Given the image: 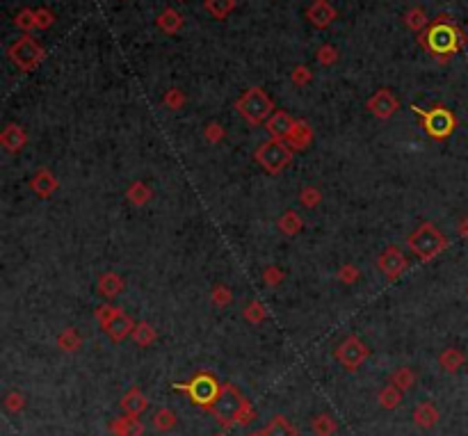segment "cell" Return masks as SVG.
<instances>
[{"label": "cell", "mask_w": 468, "mask_h": 436, "mask_svg": "<svg viewBox=\"0 0 468 436\" xmlns=\"http://www.w3.org/2000/svg\"><path fill=\"white\" fill-rule=\"evenodd\" d=\"M406 244H409V249L420 261H432V258H436L448 247V240L432 221H423V224L406 238Z\"/></svg>", "instance_id": "3"}, {"label": "cell", "mask_w": 468, "mask_h": 436, "mask_svg": "<svg viewBox=\"0 0 468 436\" xmlns=\"http://www.w3.org/2000/svg\"><path fill=\"white\" fill-rule=\"evenodd\" d=\"M406 26H409L411 30H420L425 26V12L418 10V7L409 10V14H406Z\"/></svg>", "instance_id": "42"}, {"label": "cell", "mask_w": 468, "mask_h": 436, "mask_svg": "<svg viewBox=\"0 0 468 436\" xmlns=\"http://www.w3.org/2000/svg\"><path fill=\"white\" fill-rule=\"evenodd\" d=\"M439 409L434 407L432 402H420L416 409H413V423H416V427H420V430H432V427L439 423Z\"/></svg>", "instance_id": "20"}, {"label": "cell", "mask_w": 468, "mask_h": 436, "mask_svg": "<svg viewBox=\"0 0 468 436\" xmlns=\"http://www.w3.org/2000/svg\"><path fill=\"white\" fill-rule=\"evenodd\" d=\"M256 163L263 167L267 174H281L286 167L293 163V149L283 140H267L263 142L254 153Z\"/></svg>", "instance_id": "5"}, {"label": "cell", "mask_w": 468, "mask_h": 436, "mask_svg": "<svg viewBox=\"0 0 468 436\" xmlns=\"http://www.w3.org/2000/svg\"><path fill=\"white\" fill-rule=\"evenodd\" d=\"M140 416H121L114 418L110 423V432L114 436H142L144 434V425L137 420Z\"/></svg>", "instance_id": "18"}, {"label": "cell", "mask_w": 468, "mask_h": 436, "mask_svg": "<svg viewBox=\"0 0 468 436\" xmlns=\"http://www.w3.org/2000/svg\"><path fill=\"white\" fill-rule=\"evenodd\" d=\"M295 124H297V119L290 117L288 112L277 110L270 119L265 121V131H267V135L272 137V140H283V142H286L288 135L293 133Z\"/></svg>", "instance_id": "13"}, {"label": "cell", "mask_w": 468, "mask_h": 436, "mask_svg": "<svg viewBox=\"0 0 468 436\" xmlns=\"http://www.w3.org/2000/svg\"><path fill=\"white\" fill-rule=\"evenodd\" d=\"M210 302H213V306L215 309H226L228 304L233 302V293H231V288L228 286H215L213 288V295H210Z\"/></svg>", "instance_id": "36"}, {"label": "cell", "mask_w": 468, "mask_h": 436, "mask_svg": "<svg viewBox=\"0 0 468 436\" xmlns=\"http://www.w3.org/2000/svg\"><path fill=\"white\" fill-rule=\"evenodd\" d=\"M3 404L10 414H19V411H23V407H26V397H23V393H19V391H12V393L5 395Z\"/></svg>", "instance_id": "37"}, {"label": "cell", "mask_w": 468, "mask_h": 436, "mask_svg": "<svg viewBox=\"0 0 468 436\" xmlns=\"http://www.w3.org/2000/svg\"><path fill=\"white\" fill-rule=\"evenodd\" d=\"M224 128H222L217 121H208L206 124V128H204V137H206V142H210V144H219L222 140H224Z\"/></svg>", "instance_id": "38"}, {"label": "cell", "mask_w": 468, "mask_h": 436, "mask_svg": "<svg viewBox=\"0 0 468 436\" xmlns=\"http://www.w3.org/2000/svg\"><path fill=\"white\" fill-rule=\"evenodd\" d=\"M263 436H297V427L290 425L288 418L283 416H274L270 423L263 427Z\"/></svg>", "instance_id": "24"}, {"label": "cell", "mask_w": 468, "mask_h": 436, "mask_svg": "<svg viewBox=\"0 0 468 436\" xmlns=\"http://www.w3.org/2000/svg\"><path fill=\"white\" fill-rule=\"evenodd\" d=\"M377 267L381 274H386L388 279H397L400 274L409 267V261H406L404 251L400 247H395V244H390L379 254L377 258Z\"/></svg>", "instance_id": "10"}, {"label": "cell", "mask_w": 468, "mask_h": 436, "mask_svg": "<svg viewBox=\"0 0 468 436\" xmlns=\"http://www.w3.org/2000/svg\"><path fill=\"white\" fill-rule=\"evenodd\" d=\"M320 201H322L320 188H316V185H306V188H302V192H299V203H302L304 208H318Z\"/></svg>", "instance_id": "35"}, {"label": "cell", "mask_w": 468, "mask_h": 436, "mask_svg": "<svg viewBox=\"0 0 468 436\" xmlns=\"http://www.w3.org/2000/svg\"><path fill=\"white\" fill-rule=\"evenodd\" d=\"M251 436H263V434H260V432H258V434H251Z\"/></svg>", "instance_id": "50"}, {"label": "cell", "mask_w": 468, "mask_h": 436, "mask_svg": "<svg viewBox=\"0 0 468 436\" xmlns=\"http://www.w3.org/2000/svg\"><path fill=\"white\" fill-rule=\"evenodd\" d=\"M215 436H226V434H224V432H217V434H215Z\"/></svg>", "instance_id": "49"}, {"label": "cell", "mask_w": 468, "mask_h": 436, "mask_svg": "<svg viewBox=\"0 0 468 436\" xmlns=\"http://www.w3.org/2000/svg\"><path fill=\"white\" fill-rule=\"evenodd\" d=\"M158 26H160V30H165V33L174 35V33H179V30H181V26H183V19H181V14H179V12H174V10H165L163 14H160Z\"/></svg>", "instance_id": "32"}, {"label": "cell", "mask_w": 468, "mask_h": 436, "mask_svg": "<svg viewBox=\"0 0 468 436\" xmlns=\"http://www.w3.org/2000/svg\"><path fill=\"white\" fill-rule=\"evenodd\" d=\"M293 82H295V85H309V82H311L309 69H306V66H297L295 71H293Z\"/></svg>", "instance_id": "46"}, {"label": "cell", "mask_w": 468, "mask_h": 436, "mask_svg": "<svg viewBox=\"0 0 468 436\" xmlns=\"http://www.w3.org/2000/svg\"><path fill=\"white\" fill-rule=\"evenodd\" d=\"M14 23H17V26H19V28H23V30H33V28H37V12L23 10Z\"/></svg>", "instance_id": "43"}, {"label": "cell", "mask_w": 468, "mask_h": 436, "mask_svg": "<svg viewBox=\"0 0 468 436\" xmlns=\"http://www.w3.org/2000/svg\"><path fill=\"white\" fill-rule=\"evenodd\" d=\"M30 188H33V192L37 197L48 199L57 192V179L48 170H39L33 179H30Z\"/></svg>", "instance_id": "15"}, {"label": "cell", "mask_w": 468, "mask_h": 436, "mask_svg": "<svg viewBox=\"0 0 468 436\" xmlns=\"http://www.w3.org/2000/svg\"><path fill=\"white\" fill-rule=\"evenodd\" d=\"M277 226L283 235H288V238H295L304 231V219L297 215L295 210H286L283 215L277 219Z\"/></svg>", "instance_id": "23"}, {"label": "cell", "mask_w": 468, "mask_h": 436, "mask_svg": "<svg viewBox=\"0 0 468 436\" xmlns=\"http://www.w3.org/2000/svg\"><path fill=\"white\" fill-rule=\"evenodd\" d=\"M457 233L462 235L464 240H468V217H464L462 221H459V226H457Z\"/></svg>", "instance_id": "48"}, {"label": "cell", "mask_w": 468, "mask_h": 436, "mask_svg": "<svg viewBox=\"0 0 468 436\" xmlns=\"http://www.w3.org/2000/svg\"><path fill=\"white\" fill-rule=\"evenodd\" d=\"M388 384H393V386L400 388L402 393H406L416 386V372H413L411 368H406V365H402V368H397L393 374H390Z\"/></svg>", "instance_id": "28"}, {"label": "cell", "mask_w": 468, "mask_h": 436, "mask_svg": "<svg viewBox=\"0 0 468 436\" xmlns=\"http://www.w3.org/2000/svg\"><path fill=\"white\" fill-rule=\"evenodd\" d=\"M103 331H105V336L110 340H114V343H121V340H126L130 334H133V329H135V323H133V318L128 316V313H124L121 309H117V313L110 318V323H107L105 327H101Z\"/></svg>", "instance_id": "12"}, {"label": "cell", "mask_w": 468, "mask_h": 436, "mask_svg": "<svg viewBox=\"0 0 468 436\" xmlns=\"http://www.w3.org/2000/svg\"><path fill=\"white\" fill-rule=\"evenodd\" d=\"M439 365L446 372L455 374V372H459L466 365V354L459 347H446L439 354Z\"/></svg>", "instance_id": "22"}, {"label": "cell", "mask_w": 468, "mask_h": 436, "mask_svg": "<svg viewBox=\"0 0 468 436\" xmlns=\"http://www.w3.org/2000/svg\"><path fill=\"white\" fill-rule=\"evenodd\" d=\"M96 290L105 300H114V297H119L121 290H124V279H121L117 272H105L98 277Z\"/></svg>", "instance_id": "19"}, {"label": "cell", "mask_w": 468, "mask_h": 436, "mask_svg": "<svg viewBox=\"0 0 468 436\" xmlns=\"http://www.w3.org/2000/svg\"><path fill=\"white\" fill-rule=\"evenodd\" d=\"M400 402H402V391L397 386L388 384V386H384L379 391V407L381 409L393 411V409L400 407Z\"/></svg>", "instance_id": "31"}, {"label": "cell", "mask_w": 468, "mask_h": 436, "mask_svg": "<svg viewBox=\"0 0 468 436\" xmlns=\"http://www.w3.org/2000/svg\"><path fill=\"white\" fill-rule=\"evenodd\" d=\"M283 279H286V274H283V270H281V267H277V265H270V267H265V270H263V281L267 286H279Z\"/></svg>", "instance_id": "40"}, {"label": "cell", "mask_w": 468, "mask_h": 436, "mask_svg": "<svg viewBox=\"0 0 468 436\" xmlns=\"http://www.w3.org/2000/svg\"><path fill=\"white\" fill-rule=\"evenodd\" d=\"M368 110L377 119H390L397 112V98L390 89H379L375 91V96L368 98Z\"/></svg>", "instance_id": "11"}, {"label": "cell", "mask_w": 468, "mask_h": 436, "mask_svg": "<svg viewBox=\"0 0 468 436\" xmlns=\"http://www.w3.org/2000/svg\"><path fill=\"white\" fill-rule=\"evenodd\" d=\"M336 60H339V53H336L334 46H322V48L318 51V62L320 64L329 66V64H334Z\"/></svg>", "instance_id": "45"}, {"label": "cell", "mask_w": 468, "mask_h": 436, "mask_svg": "<svg viewBox=\"0 0 468 436\" xmlns=\"http://www.w3.org/2000/svg\"><path fill=\"white\" fill-rule=\"evenodd\" d=\"M165 105L170 110H181L183 105H186V96H183L181 89H170L165 94Z\"/></svg>", "instance_id": "41"}, {"label": "cell", "mask_w": 468, "mask_h": 436, "mask_svg": "<svg viewBox=\"0 0 468 436\" xmlns=\"http://www.w3.org/2000/svg\"><path fill=\"white\" fill-rule=\"evenodd\" d=\"M53 23V17L46 10H39L37 12V28H48Z\"/></svg>", "instance_id": "47"}, {"label": "cell", "mask_w": 468, "mask_h": 436, "mask_svg": "<svg viewBox=\"0 0 468 436\" xmlns=\"http://www.w3.org/2000/svg\"><path fill=\"white\" fill-rule=\"evenodd\" d=\"M311 142H313V128L306 124V121H297L295 124V128H293V133L288 135V140H286V144L293 151H304V149H309L311 147Z\"/></svg>", "instance_id": "21"}, {"label": "cell", "mask_w": 468, "mask_h": 436, "mask_svg": "<svg viewBox=\"0 0 468 436\" xmlns=\"http://www.w3.org/2000/svg\"><path fill=\"white\" fill-rule=\"evenodd\" d=\"M413 110H416L418 117L423 119L425 133L432 137V140H448V137L452 135V131L457 128L455 114L446 108H441V105L439 108H432V110H420L413 105Z\"/></svg>", "instance_id": "7"}, {"label": "cell", "mask_w": 468, "mask_h": 436, "mask_svg": "<svg viewBox=\"0 0 468 436\" xmlns=\"http://www.w3.org/2000/svg\"><path fill=\"white\" fill-rule=\"evenodd\" d=\"M235 0H206V10L215 19H226L233 12Z\"/></svg>", "instance_id": "33"}, {"label": "cell", "mask_w": 468, "mask_h": 436, "mask_svg": "<svg viewBox=\"0 0 468 436\" xmlns=\"http://www.w3.org/2000/svg\"><path fill=\"white\" fill-rule=\"evenodd\" d=\"M368 354H370V349H368L366 343H361V338H357V336H348V338H345L334 352L336 361H339L343 368L350 370V372L361 368Z\"/></svg>", "instance_id": "8"}, {"label": "cell", "mask_w": 468, "mask_h": 436, "mask_svg": "<svg viewBox=\"0 0 468 436\" xmlns=\"http://www.w3.org/2000/svg\"><path fill=\"white\" fill-rule=\"evenodd\" d=\"M57 347L62 352H78L82 347V336L73 327H66L57 336Z\"/></svg>", "instance_id": "29"}, {"label": "cell", "mask_w": 468, "mask_h": 436, "mask_svg": "<svg viewBox=\"0 0 468 436\" xmlns=\"http://www.w3.org/2000/svg\"><path fill=\"white\" fill-rule=\"evenodd\" d=\"M42 57H44V48L33 37H23V39H19L10 48V60L21 71H35L37 64L42 62Z\"/></svg>", "instance_id": "9"}, {"label": "cell", "mask_w": 468, "mask_h": 436, "mask_svg": "<svg viewBox=\"0 0 468 436\" xmlns=\"http://www.w3.org/2000/svg\"><path fill=\"white\" fill-rule=\"evenodd\" d=\"M119 407L124 409V414H128V416H142L144 411L149 409V400L140 388H130V391L124 393V397H121Z\"/></svg>", "instance_id": "17"}, {"label": "cell", "mask_w": 468, "mask_h": 436, "mask_svg": "<svg viewBox=\"0 0 468 436\" xmlns=\"http://www.w3.org/2000/svg\"><path fill=\"white\" fill-rule=\"evenodd\" d=\"M176 423H179V416L174 414L170 407H160L156 414H153V427H156L158 432H172Z\"/></svg>", "instance_id": "30"}, {"label": "cell", "mask_w": 468, "mask_h": 436, "mask_svg": "<svg viewBox=\"0 0 468 436\" xmlns=\"http://www.w3.org/2000/svg\"><path fill=\"white\" fill-rule=\"evenodd\" d=\"M176 391L188 393L190 400L195 404L210 409V404L215 402V397H217L219 391H222V384L213 377L210 372H199L190 381H186V384H176Z\"/></svg>", "instance_id": "6"}, {"label": "cell", "mask_w": 468, "mask_h": 436, "mask_svg": "<svg viewBox=\"0 0 468 436\" xmlns=\"http://www.w3.org/2000/svg\"><path fill=\"white\" fill-rule=\"evenodd\" d=\"M242 316H244V320H247V323H251V325H260V323H263V320L267 318V311H265V306L260 304L258 300H251L247 306H244Z\"/></svg>", "instance_id": "34"}, {"label": "cell", "mask_w": 468, "mask_h": 436, "mask_svg": "<svg viewBox=\"0 0 468 436\" xmlns=\"http://www.w3.org/2000/svg\"><path fill=\"white\" fill-rule=\"evenodd\" d=\"M464 42H466V37L462 35V30L446 19L434 21L423 37V44L427 46V51L434 53L436 57L439 55L448 57L452 53H457L464 46Z\"/></svg>", "instance_id": "2"}, {"label": "cell", "mask_w": 468, "mask_h": 436, "mask_svg": "<svg viewBox=\"0 0 468 436\" xmlns=\"http://www.w3.org/2000/svg\"><path fill=\"white\" fill-rule=\"evenodd\" d=\"M306 17H309V21L316 28H327V26H332V21L336 19V10L327 3V0H316V3L306 10Z\"/></svg>", "instance_id": "16"}, {"label": "cell", "mask_w": 468, "mask_h": 436, "mask_svg": "<svg viewBox=\"0 0 468 436\" xmlns=\"http://www.w3.org/2000/svg\"><path fill=\"white\" fill-rule=\"evenodd\" d=\"M114 313H117V306H110V304H103V306H98L96 309V323L101 325V327H105L107 323H110V318L114 316Z\"/></svg>", "instance_id": "44"}, {"label": "cell", "mask_w": 468, "mask_h": 436, "mask_svg": "<svg viewBox=\"0 0 468 436\" xmlns=\"http://www.w3.org/2000/svg\"><path fill=\"white\" fill-rule=\"evenodd\" d=\"M208 411L215 418V423L222 427H231L235 423L249 425L256 416L249 400L237 391L233 384H222V391L217 397H215V402L210 404Z\"/></svg>", "instance_id": "1"}, {"label": "cell", "mask_w": 468, "mask_h": 436, "mask_svg": "<svg viewBox=\"0 0 468 436\" xmlns=\"http://www.w3.org/2000/svg\"><path fill=\"white\" fill-rule=\"evenodd\" d=\"M0 144L7 153H19L28 144V133L19 124H7L0 133Z\"/></svg>", "instance_id": "14"}, {"label": "cell", "mask_w": 468, "mask_h": 436, "mask_svg": "<svg viewBox=\"0 0 468 436\" xmlns=\"http://www.w3.org/2000/svg\"><path fill=\"white\" fill-rule=\"evenodd\" d=\"M339 279L343 281V284L352 286V284H357V281L361 279V272H359L357 265H343L339 270Z\"/></svg>", "instance_id": "39"}, {"label": "cell", "mask_w": 468, "mask_h": 436, "mask_svg": "<svg viewBox=\"0 0 468 436\" xmlns=\"http://www.w3.org/2000/svg\"><path fill=\"white\" fill-rule=\"evenodd\" d=\"M126 199L133 206H147L153 199V190L144 181H135L130 183V188L126 190Z\"/></svg>", "instance_id": "25"}, {"label": "cell", "mask_w": 468, "mask_h": 436, "mask_svg": "<svg viewBox=\"0 0 468 436\" xmlns=\"http://www.w3.org/2000/svg\"><path fill=\"white\" fill-rule=\"evenodd\" d=\"M311 432L316 436H334L339 432V423H336L334 416L329 414H318L311 420Z\"/></svg>", "instance_id": "26"}, {"label": "cell", "mask_w": 468, "mask_h": 436, "mask_svg": "<svg viewBox=\"0 0 468 436\" xmlns=\"http://www.w3.org/2000/svg\"><path fill=\"white\" fill-rule=\"evenodd\" d=\"M130 338H133L140 347H151L153 343L158 340V334H156V329H153V325L137 323L135 329H133V334H130Z\"/></svg>", "instance_id": "27"}, {"label": "cell", "mask_w": 468, "mask_h": 436, "mask_svg": "<svg viewBox=\"0 0 468 436\" xmlns=\"http://www.w3.org/2000/svg\"><path fill=\"white\" fill-rule=\"evenodd\" d=\"M235 110L242 114V119L247 121V124L258 126L272 117L274 103H272V98L265 94V89L251 87L235 101Z\"/></svg>", "instance_id": "4"}]
</instances>
